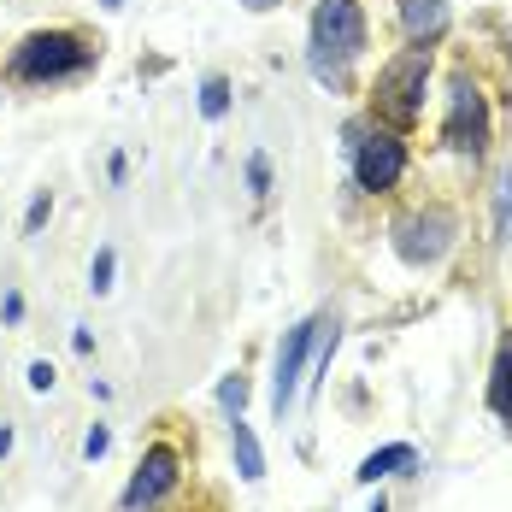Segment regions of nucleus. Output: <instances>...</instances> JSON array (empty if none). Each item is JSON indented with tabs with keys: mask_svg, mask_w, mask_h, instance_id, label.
I'll return each mask as SVG.
<instances>
[{
	"mask_svg": "<svg viewBox=\"0 0 512 512\" xmlns=\"http://www.w3.org/2000/svg\"><path fill=\"white\" fill-rule=\"evenodd\" d=\"M177 465H183V460H177V448H165V442H159V448H148L118 507H124V512H148V507H159V501L177 489Z\"/></svg>",
	"mask_w": 512,
	"mask_h": 512,
	"instance_id": "nucleus-7",
	"label": "nucleus"
},
{
	"mask_svg": "<svg viewBox=\"0 0 512 512\" xmlns=\"http://www.w3.org/2000/svg\"><path fill=\"white\" fill-rule=\"evenodd\" d=\"M348 136H354V183L365 195H389L407 177V142H401V130L371 124V130H348Z\"/></svg>",
	"mask_w": 512,
	"mask_h": 512,
	"instance_id": "nucleus-4",
	"label": "nucleus"
},
{
	"mask_svg": "<svg viewBox=\"0 0 512 512\" xmlns=\"http://www.w3.org/2000/svg\"><path fill=\"white\" fill-rule=\"evenodd\" d=\"M307 348H312V318H307V324H295V330L283 336V348H277V371H271V412H277V418L295 407V389H301Z\"/></svg>",
	"mask_w": 512,
	"mask_h": 512,
	"instance_id": "nucleus-8",
	"label": "nucleus"
},
{
	"mask_svg": "<svg viewBox=\"0 0 512 512\" xmlns=\"http://www.w3.org/2000/svg\"><path fill=\"white\" fill-rule=\"evenodd\" d=\"M230 448H236V471H242L248 483H259V477H265V454H259L254 430H248L242 418H230Z\"/></svg>",
	"mask_w": 512,
	"mask_h": 512,
	"instance_id": "nucleus-12",
	"label": "nucleus"
},
{
	"mask_svg": "<svg viewBox=\"0 0 512 512\" xmlns=\"http://www.w3.org/2000/svg\"><path fill=\"white\" fill-rule=\"evenodd\" d=\"M248 189H254V195H271V159L265 154L248 159Z\"/></svg>",
	"mask_w": 512,
	"mask_h": 512,
	"instance_id": "nucleus-17",
	"label": "nucleus"
},
{
	"mask_svg": "<svg viewBox=\"0 0 512 512\" xmlns=\"http://www.w3.org/2000/svg\"><path fill=\"white\" fill-rule=\"evenodd\" d=\"M242 6H248V12H271V6H277V0H242Z\"/></svg>",
	"mask_w": 512,
	"mask_h": 512,
	"instance_id": "nucleus-23",
	"label": "nucleus"
},
{
	"mask_svg": "<svg viewBox=\"0 0 512 512\" xmlns=\"http://www.w3.org/2000/svg\"><path fill=\"white\" fill-rule=\"evenodd\" d=\"M112 271H118V259H112V248H101V254H95V265H89V289H95V295H106V289H112Z\"/></svg>",
	"mask_w": 512,
	"mask_h": 512,
	"instance_id": "nucleus-16",
	"label": "nucleus"
},
{
	"mask_svg": "<svg viewBox=\"0 0 512 512\" xmlns=\"http://www.w3.org/2000/svg\"><path fill=\"white\" fill-rule=\"evenodd\" d=\"M95 65V48L71 30H36L12 48V77L18 83H59V77H77Z\"/></svg>",
	"mask_w": 512,
	"mask_h": 512,
	"instance_id": "nucleus-3",
	"label": "nucleus"
},
{
	"mask_svg": "<svg viewBox=\"0 0 512 512\" xmlns=\"http://www.w3.org/2000/svg\"><path fill=\"white\" fill-rule=\"evenodd\" d=\"M201 112L206 118H224L230 112V77H206L201 83Z\"/></svg>",
	"mask_w": 512,
	"mask_h": 512,
	"instance_id": "nucleus-13",
	"label": "nucleus"
},
{
	"mask_svg": "<svg viewBox=\"0 0 512 512\" xmlns=\"http://www.w3.org/2000/svg\"><path fill=\"white\" fill-rule=\"evenodd\" d=\"M401 24H407V42L430 48L448 30V0H401Z\"/></svg>",
	"mask_w": 512,
	"mask_h": 512,
	"instance_id": "nucleus-9",
	"label": "nucleus"
},
{
	"mask_svg": "<svg viewBox=\"0 0 512 512\" xmlns=\"http://www.w3.org/2000/svg\"><path fill=\"white\" fill-rule=\"evenodd\" d=\"M218 401H224L230 418H242V407H248V377H242V371H236V377H224V383H218Z\"/></svg>",
	"mask_w": 512,
	"mask_h": 512,
	"instance_id": "nucleus-15",
	"label": "nucleus"
},
{
	"mask_svg": "<svg viewBox=\"0 0 512 512\" xmlns=\"http://www.w3.org/2000/svg\"><path fill=\"white\" fill-rule=\"evenodd\" d=\"M442 142L465 159H483L489 148V101L477 89L471 71H454L448 77V118H442Z\"/></svg>",
	"mask_w": 512,
	"mask_h": 512,
	"instance_id": "nucleus-5",
	"label": "nucleus"
},
{
	"mask_svg": "<svg viewBox=\"0 0 512 512\" xmlns=\"http://www.w3.org/2000/svg\"><path fill=\"white\" fill-rule=\"evenodd\" d=\"M489 412L512 418V336H501L495 348V371H489Z\"/></svg>",
	"mask_w": 512,
	"mask_h": 512,
	"instance_id": "nucleus-11",
	"label": "nucleus"
},
{
	"mask_svg": "<svg viewBox=\"0 0 512 512\" xmlns=\"http://www.w3.org/2000/svg\"><path fill=\"white\" fill-rule=\"evenodd\" d=\"M495 242H512V177L495 183Z\"/></svg>",
	"mask_w": 512,
	"mask_h": 512,
	"instance_id": "nucleus-14",
	"label": "nucleus"
},
{
	"mask_svg": "<svg viewBox=\"0 0 512 512\" xmlns=\"http://www.w3.org/2000/svg\"><path fill=\"white\" fill-rule=\"evenodd\" d=\"M106 448H112V430H106V424H95V430L83 436V460H101Z\"/></svg>",
	"mask_w": 512,
	"mask_h": 512,
	"instance_id": "nucleus-18",
	"label": "nucleus"
},
{
	"mask_svg": "<svg viewBox=\"0 0 512 512\" xmlns=\"http://www.w3.org/2000/svg\"><path fill=\"white\" fill-rule=\"evenodd\" d=\"M424 83H430V48H401L383 71H377V89H371V101H377V118L389 124V130H407L412 118L424 112Z\"/></svg>",
	"mask_w": 512,
	"mask_h": 512,
	"instance_id": "nucleus-2",
	"label": "nucleus"
},
{
	"mask_svg": "<svg viewBox=\"0 0 512 512\" xmlns=\"http://www.w3.org/2000/svg\"><path fill=\"white\" fill-rule=\"evenodd\" d=\"M0 318H6V324H18V318H24V295H12V289H6V301H0Z\"/></svg>",
	"mask_w": 512,
	"mask_h": 512,
	"instance_id": "nucleus-21",
	"label": "nucleus"
},
{
	"mask_svg": "<svg viewBox=\"0 0 512 512\" xmlns=\"http://www.w3.org/2000/svg\"><path fill=\"white\" fill-rule=\"evenodd\" d=\"M6 454H12V430L0 424V460H6Z\"/></svg>",
	"mask_w": 512,
	"mask_h": 512,
	"instance_id": "nucleus-22",
	"label": "nucleus"
},
{
	"mask_svg": "<svg viewBox=\"0 0 512 512\" xmlns=\"http://www.w3.org/2000/svg\"><path fill=\"white\" fill-rule=\"evenodd\" d=\"M395 471H418V448H412V442H389V448L365 454L354 477L359 483H377V477H395Z\"/></svg>",
	"mask_w": 512,
	"mask_h": 512,
	"instance_id": "nucleus-10",
	"label": "nucleus"
},
{
	"mask_svg": "<svg viewBox=\"0 0 512 512\" xmlns=\"http://www.w3.org/2000/svg\"><path fill=\"white\" fill-rule=\"evenodd\" d=\"M30 389H36V395H48V389H53V365H48V359H36V365H30Z\"/></svg>",
	"mask_w": 512,
	"mask_h": 512,
	"instance_id": "nucleus-20",
	"label": "nucleus"
},
{
	"mask_svg": "<svg viewBox=\"0 0 512 512\" xmlns=\"http://www.w3.org/2000/svg\"><path fill=\"white\" fill-rule=\"evenodd\" d=\"M395 254L407 259V265H436V259H448L454 248V236H460V224H454V212L448 206H412L395 218Z\"/></svg>",
	"mask_w": 512,
	"mask_h": 512,
	"instance_id": "nucleus-6",
	"label": "nucleus"
},
{
	"mask_svg": "<svg viewBox=\"0 0 512 512\" xmlns=\"http://www.w3.org/2000/svg\"><path fill=\"white\" fill-rule=\"evenodd\" d=\"M365 53V12L359 0H318L312 6V77L324 89H348V65Z\"/></svg>",
	"mask_w": 512,
	"mask_h": 512,
	"instance_id": "nucleus-1",
	"label": "nucleus"
},
{
	"mask_svg": "<svg viewBox=\"0 0 512 512\" xmlns=\"http://www.w3.org/2000/svg\"><path fill=\"white\" fill-rule=\"evenodd\" d=\"M371 512H389V507H383V501H377V507H371Z\"/></svg>",
	"mask_w": 512,
	"mask_h": 512,
	"instance_id": "nucleus-25",
	"label": "nucleus"
},
{
	"mask_svg": "<svg viewBox=\"0 0 512 512\" xmlns=\"http://www.w3.org/2000/svg\"><path fill=\"white\" fill-rule=\"evenodd\" d=\"M101 6H124V0H101Z\"/></svg>",
	"mask_w": 512,
	"mask_h": 512,
	"instance_id": "nucleus-24",
	"label": "nucleus"
},
{
	"mask_svg": "<svg viewBox=\"0 0 512 512\" xmlns=\"http://www.w3.org/2000/svg\"><path fill=\"white\" fill-rule=\"evenodd\" d=\"M48 212H53V201H48V195H36V201H30V212H24V236H36V230L48 224Z\"/></svg>",
	"mask_w": 512,
	"mask_h": 512,
	"instance_id": "nucleus-19",
	"label": "nucleus"
}]
</instances>
